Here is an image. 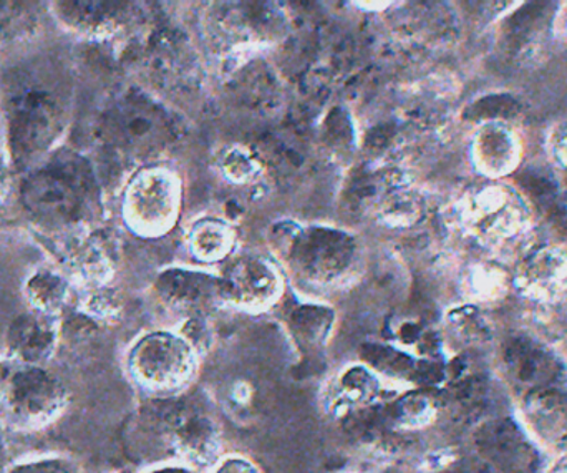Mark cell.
Wrapping results in <instances>:
<instances>
[{"mask_svg":"<svg viewBox=\"0 0 567 473\" xmlns=\"http://www.w3.org/2000/svg\"><path fill=\"white\" fill-rule=\"evenodd\" d=\"M6 109L13 160L27 165L62 132L66 113L62 73L47 62L13 70L6 86Z\"/></svg>","mask_w":567,"mask_h":473,"instance_id":"obj_1","label":"cell"},{"mask_svg":"<svg viewBox=\"0 0 567 473\" xmlns=\"http://www.w3.org/2000/svg\"><path fill=\"white\" fill-rule=\"evenodd\" d=\"M92 178L80 158L53 160L23 183L22 198L33 216L53 225L75 222L85 209Z\"/></svg>","mask_w":567,"mask_h":473,"instance_id":"obj_2","label":"cell"},{"mask_svg":"<svg viewBox=\"0 0 567 473\" xmlns=\"http://www.w3.org/2000/svg\"><path fill=\"white\" fill-rule=\"evenodd\" d=\"M287 261L300 281L332 286L342 281L355 263L357 245L349 235L333 229H299L287 238Z\"/></svg>","mask_w":567,"mask_h":473,"instance_id":"obj_3","label":"cell"},{"mask_svg":"<svg viewBox=\"0 0 567 473\" xmlns=\"http://www.w3.org/2000/svg\"><path fill=\"white\" fill-rule=\"evenodd\" d=\"M130 369L136 381L152 391H178L195 376V348L183 336L152 332L136 342L130 354Z\"/></svg>","mask_w":567,"mask_h":473,"instance_id":"obj_4","label":"cell"},{"mask_svg":"<svg viewBox=\"0 0 567 473\" xmlns=\"http://www.w3.org/2000/svg\"><path fill=\"white\" fill-rule=\"evenodd\" d=\"M470 225L483 241L505 245L528 228L525 202L508 186L495 185L476 192L470 203Z\"/></svg>","mask_w":567,"mask_h":473,"instance_id":"obj_5","label":"cell"},{"mask_svg":"<svg viewBox=\"0 0 567 473\" xmlns=\"http://www.w3.org/2000/svg\"><path fill=\"white\" fill-rule=\"evenodd\" d=\"M63 401L65 394L59 382L37 368L17 372L7 384V409L22 424H45L59 414Z\"/></svg>","mask_w":567,"mask_h":473,"instance_id":"obj_6","label":"cell"},{"mask_svg":"<svg viewBox=\"0 0 567 473\" xmlns=\"http://www.w3.org/2000/svg\"><path fill=\"white\" fill-rule=\"evenodd\" d=\"M159 298L169 308L189 315H202L226 301L225 281L208 273L169 269L156 281Z\"/></svg>","mask_w":567,"mask_h":473,"instance_id":"obj_7","label":"cell"},{"mask_svg":"<svg viewBox=\"0 0 567 473\" xmlns=\"http://www.w3.org/2000/svg\"><path fill=\"white\" fill-rule=\"evenodd\" d=\"M221 278L225 281L226 301L241 308H266L281 295V279L265 259H238Z\"/></svg>","mask_w":567,"mask_h":473,"instance_id":"obj_8","label":"cell"},{"mask_svg":"<svg viewBox=\"0 0 567 473\" xmlns=\"http://www.w3.org/2000/svg\"><path fill=\"white\" fill-rule=\"evenodd\" d=\"M485 457L502 473H532L536 452L525 432L508 419H498L483 428L480 434Z\"/></svg>","mask_w":567,"mask_h":473,"instance_id":"obj_9","label":"cell"},{"mask_svg":"<svg viewBox=\"0 0 567 473\" xmlns=\"http://www.w3.org/2000/svg\"><path fill=\"white\" fill-rule=\"evenodd\" d=\"M169 429L176 454L189 467H213L219 461L221 432L208 415L198 412L178 415L173 419Z\"/></svg>","mask_w":567,"mask_h":473,"instance_id":"obj_10","label":"cell"},{"mask_svg":"<svg viewBox=\"0 0 567 473\" xmlns=\"http://www.w3.org/2000/svg\"><path fill=\"white\" fill-rule=\"evenodd\" d=\"M382 382L377 372L363 366H350L340 372L323 394V408L329 414H347L372 408L382 398Z\"/></svg>","mask_w":567,"mask_h":473,"instance_id":"obj_11","label":"cell"},{"mask_svg":"<svg viewBox=\"0 0 567 473\" xmlns=\"http://www.w3.org/2000/svg\"><path fill=\"white\" fill-rule=\"evenodd\" d=\"M506 372L516 388L528 392L558 382V362L543 346L513 339L505 352Z\"/></svg>","mask_w":567,"mask_h":473,"instance_id":"obj_12","label":"cell"},{"mask_svg":"<svg viewBox=\"0 0 567 473\" xmlns=\"http://www.w3.org/2000/svg\"><path fill=\"white\" fill-rule=\"evenodd\" d=\"M525 415L533 432L548 444L567 442V388L553 382L545 388L528 392Z\"/></svg>","mask_w":567,"mask_h":473,"instance_id":"obj_13","label":"cell"},{"mask_svg":"<svg viewBox=\"0 0 567 473\" xmlns=\"http://www.w3.org/2000/svg\"><path fill=\"white\" fill-rule=\"evenodd\" d=\"M522 286L535 298L551 299L567 291V251L548 248L536 253L522 271Z\"/></svg>","mask_w":567,"mask_h":473,"instance_id":"obj_14","label":"cell"},{"mask_svg":"<svg viewBox=\"0 0 567 473\" xmlns=\"http://www.w3.org/2000/svg\"><path fill=\"white\" fill-rule=\"evenodd\" d=\"M475 156L486 175L498 178L518 165V138L508 126L492 123L480 132L475 142Z\"/></svg>","mask_w":567,"mask_h":473,"instance_id":"obj_15","label":"cell"},{"mask_svg":"<svg viewBox=\"0 0 567 473\" xmlns=\"http://www.w3.org/2000/svg\"><path fill=\"white\" fill-rule=\"evenodd\" d=\"M332 309L319 305H302L289 316L290 331L300 348L316 349L326 345L333 326Z\"/></svg>","mask_w":567,"mask_h":473,"instance_id":"obj_16","label":"cell"},{"mask_svg":"<svg viewBox=\"0 0 567 473\" xmlns=\"http://www.w3.org/2000/svg\"><path fill=\"white\" fill-rule=\"evenodd\" d=\"M52 329L30 316L20 318L10 329V348L22 361H43L52 351Z\"/></svg>","mask_w":567,"mask_h":473,"instance_id":"obj_17","label":"cell"},{"mask_svg":"<svg viewBox=\"0 0 567 473\" xmlns=\"http://www.w3.org/2000/svg\"><path fill=\"white\" fill-rule=\"evenodd\" d=\"M386 418L405 431L426 428L436 418V402L423 391H410L396 398L386 409Z\"/></svg>","mask_w":567,"mask_h":473,"instance_id":"obj_18","label":"cell"},{"mask_svg":"<svg viewBox=\"0 0 567 473\" xmlns=\"http://www.w3.org/2000/svg\"><path fill=\"white\" fill-rule=\"evenodd\" d=\"M362 361L373 372L392 379H412L419 376V362L399 349L383 345H363Z\"/></svg>","mask_w":567,"mask_h":473,"instance_id":"obj_19","label":"cell"},{"mask_svg":"<svg viewBox=\"0 0 567 473\" xmlns=\"http://www.w3.org/2000/svg\"><path fill=\"white\" fill-rule=\"evenodd\" d=\"M148 183L140 189L136 205L140 206V215L143 218L152 219V222H162L168 218L169 213L173 212V196L172 185L168 179L163 176H150Z\"/></svg>","mask_w":567,"mask_h":473,"instance_id":"obj_20","label":"cell"},{"mask_svg":"<svg viewBox=\"0 0 567 473\" xmlns=\"http://www.w3.org/2000/svg\"><path fill=\"white\" fill-rule=\"evenodd\" d=\"M228 229L221 223H202L193 235V251L203 261H218L228 253Z\"/></svg>","mask_w":567,"mask_h":473,"instance_id":"obj_21","label":"cell"},{"mask_svg":"<svg viewBox=\"0 0 567 473\" xmlns=\"http://www.w3.org/2000/svg\"><path fill=\"white\" fill-rule=\"evenodd\" d=\"M29 296L42 311H55L65 298V285L53 275H39L30 281Z\"/></svg>","mask_w":567,"mask_h":473,"instance_id":"obj_22","label":"cell"},{"mask_svg":"<svg viewBox=\"0 0 567 473\" xmlns=\"http://www.w3.org/2000/svg\"><path fill=\"white\" fill-rule=\"evenodd\" d=\"M453 328L465 341L480 342L489 336V325L485 321L478 309L465 308L455 311L450 318Z\"/></svg>","mask_w":567,"mask_h":473,"instance_id":"obj_23","label":"cell"},{"mask_svg":"<svg viewBox=\"0 0 567 473\" xmlns=\"http://www.w3.org/2000/svg\"><path fill=\"white\" fill-rule=\"evenodd\" d=\"M9 473H80V471L66 459H42V461L17 465Z\"/></svg>","mask_w":567,"mask_h":473,"instance_id":"obj_24","label":"cell"},{"mask_svg":"<svg viewBox=\"0 0 567 473\" xmlns=\"http://www.w3.org/2000/svg\"><path fill=\"white\" fill-rule=\"evenodd\" d=\"M209 473H261V471H259L255 462L243 457V455H228V457L219 459V461L213 465L212 472Z\"/></svg>","mask_w":567,"mask_h":473,"instance_id":"obj_25","label":"cell"},{"mask_svg":"<svg viewBox=\"0 0 567 473\" xmlns=\"http://www.w3.org/2000/svg\"><path fill=\"white\" fill-rule=\"evenodd\" d=\"M23 3H0V32L9 30L10 27L20 25V20L23 19Z\"/></svg>","mask_w":567,"mask_h":473,"instance_id":"obj_26","label":"cell"},{"mask_svg":"<svg viewBox=\"0 0 567 473\" xmlns=\"http://www.w3.org/2000/svg\"><path fill=\"white\" fill-rule=\"evenodd\" d=\"M145 473H198V471L189 465H163Z\"/></svg>","mask_w":567,"mask_h":473,"instance_id":"obj_27","label":"cell"},{"mask_svg":"<svg viewBox=\"0 0 567 473\" xmlns=\"http://www.w3.org/2000/svg\"><path fill=\"white\" fill-rule=\"evenodd\" d=\"M7 189H9V176H7V169L3 168L2 163H0V205H2L3 199H6Z\"/></svg>","mask_w":567,"mask_h":473,"instance_id":"obj_28","label":"cell"},{"mask_svg":"<svg viewBox=\"0 0 567 473\" xmlns=\"http://www.w3.org/2000/svg\"><path fill=\"white\" fill-rule=\"evenodd\" d=\"M553 473H567V464L561 465V467L556 469Z\"/></svg>","mask_w":567,"mask_h":473,"instance_id":"obj_29","label":"cell"}]
</instances>
